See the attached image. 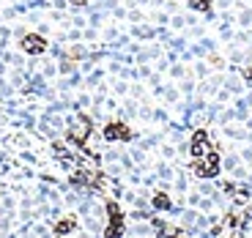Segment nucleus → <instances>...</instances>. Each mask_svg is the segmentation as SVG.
Masks as SVG:
<instances>
[{"mask_svg":"<svg viewBox=\"0 0 252 238\" xmlns=\"http://www.w3.org/2000/svg\"><path fill=\"white\" fill-rule=\"evenodd\" d=\"M88 132H91V120L85 118V115H77L74 118V123H71V140H77V143H82V140L88 137Z\"/></svg>","mask_w":252,"mask_h":238,"instance_id":"2","label":"nucleus"},{"mask_svg":"<svg viewBox=\"0 0 252 238\" xmlns=\"http://www.w3.org/2000/svg\"><path fill=\"white\" fill-rule=\"evenodd\" d=\"M247 77H250V80H252V69H250V71H247Z\"/></svg>","mask_w":252,"mask_h":238,"instance_id":"9","label":"nucleus"},{"mask_svg":"<svg viewBox=\"0 0 252 238\" xmlns=\"http://www.w3.org/2000/svg\"><path fill=\"white\" fill-rule=\"evenodd\" d=\"M154 203H157L159 208H167V206H170V200H167V197H162V194H159V197H157Z\"/></svg>","mask_w":252,"mask_h":238,"instance_id":"7","label":"nucleus"},{"mask_svg":"<svg viewBox=\"0 0 252 238\" xmlns=\"http://www.w3.org/2000/svg\"><path fill=\"white\" fill-rule=\"evenodd\" d=\"M71 227H74V222H71V219H69V222H61V225L55 227V233H69Z\"/></svg>","mask_w":252,"mask_h":238,"instance_id":"6","label":"nucleus"},{"mask_svg":"<svg viewBox=\"0 0 252 238\" xmlns=\"http://www.w3.org/2000/svg\"><path fill=\"white\" fill-rule=\"evenodd\" d=\"M104 137H107V140H129V137H132V132H129L124 123H107Z\"/></svg>","mask_w":252,"mask_h":238,"instance_id":"4","label":"nucleus"},{"mask_svg":"<svg viewBox=\"0 0 252 238\" xmlns=\"http://www.w3.org/2000/svg\"><path fill=\"white\" fill-rule=\"evenodd\" d=\"M44 47H47V41L41 36H33L31 33V36L22 38V50L25 52H33V55H36V52H44Z\"/></svg>","mask_w":252,"mask_h":238,"instance_id":"5","label":"nucleus"},{"mask_svg":"<svg viewBox=\"0 0 252 238\" xmlns=\"http://www.w3.org/2000/svg\"><path fill=\"white\" fill-rule=\"evenodd\" d=\"M208 150H211V148H208L206 132H203V129H197L195 137H192V156H195V159H197V156H206Z\"/></svg>","mask_w":252,"mask_h":238,"instance_id":"3","label":"nucleus"},{"mask_svg":"<svg viewBox=\"0 0 252 238\" xmlns=\"http://www.w3.org/2000/svg\"><path fill=\"white\" fill-rule=\"evenodd\" d=\"M195 170H197V176H206V178L217 176V170H220V159H217V153H211V150H208L206 156H197Z\"/></svg>","mask_w":252,"mask_h":238,"instance_id":"1","label":"nucleus"},{"mask_svg":"<svg viewBox=\"0 0 252 238\" xmlns=\"http://www.w3.org/2000/svg\"><path fill=\"white\" fill-rule=\"evenodd\" d=\"M195 8H208V0H189Z\"/></svg>","mask_w":252,"mask_h":238,"instance_id":"8","label":"nucleus"}]
</instances>
